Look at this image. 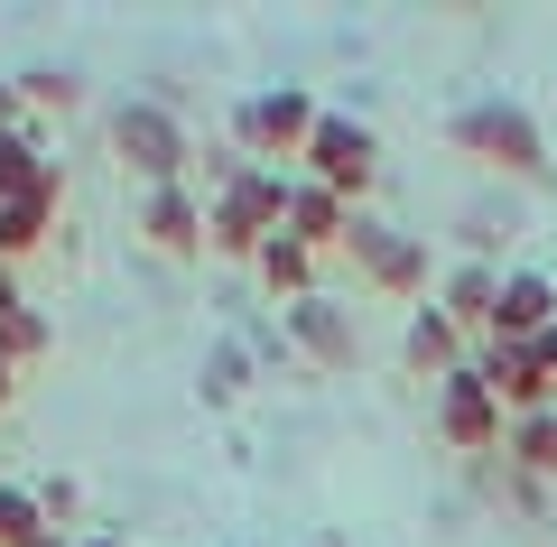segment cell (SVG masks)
<instances>
[{"label":"cell","mask_w":557,"mask_h":547,"mask_svg":"<svg viewBox=\"0 0 557 547\" xmlns=\"http://www.w3.org/2000/svg\"><path fill=\"white\" fill-rule=\"evenodd\" d=\"M10 84H20L28 121H47V112H75V102H84V75H75V65H28V75H10Z\"/></svg>","instance_id":"21"},{"label":"cell","mask_w":557,"mask_h":547,"mask_svg":"<svg viewBox=\"0 0 557 547\" xmlns=\"http://www.w3.org/2000/svg\"><path fill=\"white\" fill-rule=\"evenodd\" d=\"M278 344L288 352H307V362H317V372H362V325H354V307H344V297H298V307H278Z\"/></svg>","instance_id":"8"},{"label":"cell","mask_w":557,"mask_h":547,"mask_svg":"<svg viewBox=\"0 0 557 547\" xmlns=\"http://www.w3.org/2000/svg\"><path fill=\"white\" fill-rule=\"evenodd\" d=\"M47 352H57V315L47 307H10L0 315V362H10V372H38Z\"/></svg>","instance_id":"19"},{"label":"cell","mask_w":557,"mask_h":547,"mask_svg":"<svg viewBox=\"0 0 557 547\" xmlns=\"http://www.w3.org/2000/svg\"><path fill=\"white\" fill-rule=\"evenodd\" d=\"M0 130H28V102H20V84H0Z\"/></svg>","instance_id":"26"},{"label":"cell","mask_w":557,"mask_h":547,"mask_svg":"<svg viewBox=\"0 0 557 547\" xmlns=\"http://www.w3.org/2000/svg\"><path fill=\"white\" fill-rule=\"evenodd\" d=\"M57 204H65V158H47L38 186L0 204V270H20L28 251H47V233H57Z\"/></svg>","instance_id":"11"},{"label":"cell","mask_w":557,"mask_h":547,"mask_svg":"<svg viewBox=\"0 0 557 547\" xmlns=\"http://www.w3.org/2000/svg\"><path fill=\"white\" fill-rule=\"evenodd\" d=\"M530 362L548 372V390H557V325H539V334H530Z\"/></svg>","instance_id":"25"},{"label":"cell","mask_w":557,"mask_h":547,"mask_svg":"<svg viewBox=\"0 0 557 547\" xmlns=\"http://www.w3.org/2000/svg\"><path fill=\"white\" fill-rule=\"evenodd\" d=\"M511 233H520V223H511V204H465V214H456V241H465V260H493Z\"/></svg>","instance_id":"22"},{"label":"cell","mask_w":557,"mask_h":547,"mask_svg":"<svg viewBox=\"0 0 557 547\" xmlns=\"http://www.w3.org/2000/svg\"><path fill=\"white\" fill-rule=\"evenodd\" d=\"M139 241L159 260H205L214 241H205V196L196 186H139V223H131Z\"/></svg>","instance_id":"9"},{"label":"cell","mask_w":557,"mask_h":547,"mask_svg":"<svg viewBox=\"0 0 557 547\" xmlns=\"http://www.w3.org/2000/svg\"><path fill=\"white\" fill-rule=\"evenodd\" d=\"M474 372H483V390L502 399V418H539V409H557V390H548V372L530 362V344H502V334H483V344H474Z\"/></svg>","instance_id":"10"},{"label":"cell","mask_w":557,"mask_h":547,"mask_svg":"<svg viewBox=\"0 0 557 547\" xmlns=\"http://www.w3.org/2000/svg\"><path fill=\"white\" fill-rule=\"evenodd\" d=\"M307 547H344V538H307Z\"/></svg>","instance_id":"31"},{"label":"cell","mask_w":557,"mask_h":547,"mask_svg":"<svg viewBox=\"0 0 557 547\" xmlns=\"http://www.w3.org/2000/svg\"><path fill=\"white\" fill-rule=\"evenodd\" d=\"M196 390H205V409H233V399L251 390V344H242V334L205 344V362H196Z\"/></svg>","instance_id":"18"},{"label":"cell","mask_w":557,"mask_h":547,"mask_svg":"<svg viewBox=\"0 0 557 547\" xmlns=\"http://www.w3.org/2000/svg\"><path fill=\"white\" fill-rule=\"evenodd\" d=\"M28 547H75V538H65V529H38V538H28Z\"/></svg>","instance_id":"29"},{"label":"cell","mask_w":557,"mask_h":547,"mask_svg":"<svg viewBox=\"0 0 557 547\" xmlns=\"http://www.w3.org/2000/svg\"><path fill=\"white\" fill-rule=\"evenodd\" d=\"M38 167H47V121H28V130H0V204L28 196V186H38Z\"/></svg>","instance_id":"20"},{"label":"cell","mask_w":557,"mask_h":547,"mask_svg":"<svg viewBox=\"0 0 557 547\" xmlns=\"http://www.w3.org/2000/svg\"><path fill=\"white\" fill-rule=\"evenodd\" d=\"M502 464L530 473V483H557V409L511 418V427H502Z\"/></svg>","instance_id":"16"},{"label":"cell","mask_w":557,"mask_h":547,"mask_svg":"<svg viewBox=\"0 0 557 547\" xmlns=\"http://www.w3.org/2000/svg\"><path fill=\"white\" fill-rule=\"evenodd\" d=\"M112 158L121 176H139V186H186V167H196V130H186V112L168 94H131L112 102Z\"/></svg>","instance_id":"2"},{"label":"cell","mask_w":557,"mask_h":547,"mask_svg":"<svg viewBox=\"0 0 557 547\" xmlns=\"http://www.w3.org/2000/svg\"><path fill=\"white\" fill-rule=\"evenodd\" d=\"M539 325H557V278H548V270H502L493 334H502V344H530Z\"/></svg>","instance_id":"15"},{"label":"cell","mask_w":557,"mask_h":547,"mask_svg":"<svg viewBox=\"0 0 557 547\" xmlns=\"http://www.w3.org/2000/svg\"><path fill=\"white\" fill-rule=\"evenodd\" d=\"M437 307H446V325H456L465 344H483V334H493V307H502V260H456V270L437 278Z\"/></svg>","instance_id":"13"},{"label":"cell","mask_w":557,"mask_h":547,"mask_svg":"<svg viewBox=\"0 0 557 547\" xmlns=\"http://www.w3.org/2000/svg\"><path fill=\"white\" fill-rule=\"evenodd\" d=\"M28 492H38V520L47 529H75L84 520V483H75V473H47V483H28Z\"/></svg>","instance_id":"24"},{"label":"cell","mask_w":557,"mask_h":547,"mask_svg":"<svg viewBox=\"0 0 557 547\" xmlns=\"http://www.w3.org/2000/svg\"><path fill=\"white\" fill-rule=\"evenodd\" d=\"M344 223H354V204H344V196H325L317 176H288V223H278V233L298 241V251L325 260V251L344 241Z\"/></svg>","instance_id":"14"},{"label":"cell","mask_w":557,"mask_h":547,"mask_svg":"<svg viewBox=\"0 0 557 547\" xmlns=\"http://www.w3.org/2000/svg\"><path fill=\"white\" fill-rule=\"evenodd\" d=\"M446 139H456V158H474V167L511 176V186H539V176H548V130H539V112H530V102H502V94L456 102Z\"/></svg>","instance_id":"1"},{"label":"cell","mask_w":557,"mask_h":547,"mask_svg":"<svg viewBox=\"0 0 557 547\" xmlns=\"http://www.w3.org/2000/svg\"><path fill=\"white\" fill-rule=\"evenodd\" d=\"M298 176H317L325 196H344V204L362 214V196H372V176H381V130H372L362 112H317Z\"/></svg>","instance_id":"4"},{"label":"cell","mask_w":557,"mask_h":547,"mask_svg":"<svg viewBox=\"0 0 557 547\" xmlns=\"http://www.w3.org/2000/svg\"><path fill=\"white\" fill-rule=\"evenodd\" d=\"M75 547H131V538H112V529H94V538H75Z\"/></svg>","instance_id":"30"},{"label":"cell","mask_w":557,"mask_h":547,"mask_svg":"<svg viewBox=\"0 0 557 547\" xmlns=\"http://www.w3.org/2000/svg\"><path fill=\"white\" fill-rule=\"evenodd\" d=\"M10 399H20V372H10V362H0V409H10Z\"/></svg>","instance_id":"28"},{"label":"cell","mask_w":557,"mask_h":547,"mask_svg":"<svg viewBox=\"0 0 557 547\" xmlns=\"http://www.w3.org/2000/svg\"><path fill=\"white\" fill-rule=\"evenodd\" d=\"M278 223H288V167H242L205 196V241L223 260H260V241H278Z\"/></svg>","instance_id":"3"},{"label":"cell","mask_w":557,"mask_h":547,"mask_svg":"<svg viewBox=\"0 0 557 547\" xmlns=\"http://www.w3.org/2000/svg\"><path fill=\"white\" fill-rule=\"evenodd\" d=\"M399 362H409V381H428V390H437L446 372H465V362H474V344H465V334L446 325V307L428 297V307H409V325H399Z\"/></svg>","instance_id":"12"},{"label":"cell","mask_w":557,"mask_h":547,"mask_svg":"<svg viewBox=\"0 0 557 547\" xmlns=\"http://www.w3.org/2000/svg\"><path fill=\"white\" fill-rule=\"evenodd\" d=\"M344 260H354V278L362 288H381V297H428V233H399V223H381L372 204H362L354 223H344V241H335Z\"/></svg>","instance_id":"6"},{"label":"cell","mask_w":557,"mask_h":547,"mask_svg":"<svg viewBox=\"0 0 557 547\" xmlns=\"http://www.w3.org/2000/svg\"><path fill=\"white\" fill-rule=\"evenodd\" d=\"M548 547H557V538H548Z\"/></svg>","instance_id":"32"},{"label":"cell","mask_w":557,"mask_h":547,"mask_svg":"<svg viewBox=\"0 0 557 547\" xmlns=\"http://www.w3.org/2000/svg\"><path fill=\"white\" fill-rule=\"evenodd\" d=\"M10 307H28V288H20V270H0V315Z\"/></svg>","instance_id":"27"},{"label":"cell","mask_w":557,"mask_h":547,"mask_svg":"<svg viewBox=\"0 0 557 547\" xmlns=\"http://www.w3.org/2000/svg\"><path fill=\"white\" fill-rule=\"evenodd\" d=\"M251 278H260V288L278 297V307H298V297H317V251H298V241L278 233V241H260Z\"/></svg>","instance_id":"17"},{"label":"cell","mask_w":557,"mask_h":547,"mask_svg":"<svg viewBox=\"0 0 557 547\" xmlns=\"http://www.w3.org/2000/svg\"><path fill=\"white\" fill-rule=\"evenodd\" d=\"M317 112H325V102L307 94V84H260V94L233 102V149L251 158V167H270V158H307Z\"/></svg>","instance_id":"5"},{"label":"cell","mask_w":557,"mask_h":547,"mask_svg":"<svg viewBox=\"0 0 557 547\" xmlns=\"http://www.w3.org/2000/svg\"><path fill=\"white\" fill-rule=\"evenodd\" d=\"M428 418H437V446L446 455H465V464H483V455H502V399L483 390V372L465 362V372H446L437 381V399H428Z\"/></svg>","instance_id":"7"},{"label":"cell","mask_w":557,"mask_h":547,"mask_svg":"<svg viewBox=\"0 0 557 547\" xmlns=\"http://www.w3.org/2000/svg\"><path fill=\"white\" fill-rule=\"evenodd\" d=\"M38 492H28V483H0V547H28V538H38Z\"/></svg>","instance_id":"23"}]
</instances>
